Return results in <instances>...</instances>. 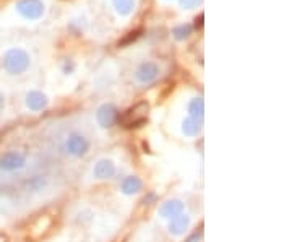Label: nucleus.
Wrapping results in <instances>:
<instances>
[{"label":"nucleus","mask_w":292,"mask_h":242,"mask_svg":"<svg viewBox=\"0 0 292 242\" xmlns=\"http://www.w3.org/2000/svg\"><path fill=\"white\" fill-rule=\"evenodd\" d=\"M117 117H119V112H117L115 106L114 104H103L101 107L98 109V114H96V119L99 122L103 129H109L115 124Z\"/></svg>","instance_id":"obj_6"},{"label":"nucleus","mask_w":292,"mask_h":242,"mask_svg":"<svg viewBox=\"0 0 292 242\" xmlns=\"http://www.w3.org/2000/svg\"><path fill=\"white\" fill-rule=\"evenodd\" d=\"M26 104L31 111H43L47 106V98L41 91H31L26 96Z\"/></svg>","instance_id":"obj_9"},{"label":"nucleus","mask_w":292,"mask_h":242,"mask_svg":"<svg viewBox=\"0 0 292 242\" xmlns=\"http://www.w3.org/2000/svg\"><path fill=\"white\" fill-rule=\"evenodd\" d=\"M202 239H203V232L200 231V232H195L193 236H190L187 239V242H202Z\"/></svg>","instance_id":"obj_18"},{"label":"nucleus","mask_w":292,"mask_h":242,"mask_svg":"<svg viewBox=\"0 0 292 242\" xmlns=\"http://www.w3.org/2000/svg\"><path fill=\"white\" fill-rule=\"evenodd\" d=\"M16 10L26 20H39L44 15V4L41 0H20Z\"/></svg>","instance_id":"obj_4"},{"label":"nucleus","mask_w":292,"mask_h":242,"mask_svg":"<svg viewBox=\"0 0 292 242\" xmlns=\"http://www.w3.org/2000/svg\"><path fill=\"white\" fill-rule=\"evenodd\" d=\"M114 2V7L117 13H120L123 16H127L133 12V7H135V4H133V0H112Z\"/></svg>","instance_id":"obj_15"},{"label":"nucleus","mask_w":292,"mask_h":242,"mask_svg":"<svg viewBox=\"0 0 292 242\" xmlns=\"http://www.w3.org/2000/svg\"><path fill=\"white\" fill-rule=\"evenodd\" d=\"M4 106H5V99H4V95L0 93V112L4 111Z\"/></svg>","instance_id":"obj_20"},{"label":"nucleus","mask_w":292,"mask_h":242,"mask_svg":"<svg viewBox=\"0 0 292 242\" xmlns=\"http://www.w3.org/2000/svg\"><path fill=\"white\" fill-rule=\"evenodd\" d=\"M26 166V156L21 152H7L0 156V169L5 172L20 171Z\"/></svg>","instance_id":"obj_3"},{"label":"nucleus","mask_w":292,"mask_h":242,"mask_svg":"<svg viewBox=\"0 0 292 242\" xmlns=\"http://www.w3.org/2000/svg\"><path fill=\"white\" fill-rule=\"evenodd\" d=\"M188 112L190 117L195 120H202L205 117V103L202 98H195L191 99V103L188 104Z\"/></svg>","instance_id":"obj_12"},{"label":"nucleus","mask_w":292,"mask_h":242,"mask_svg":"<svg viewBox=\"0 0 292 242\" xmlns=\"http://www.w3.org/2000/svg\"><path fill=\"white\" fill-rule=\"evenodd\" d=\"M203 18H205V15L202 13V15H200V16H198V18L195 20V21H197V23H195V24H197V28H198V26H200V28H202V26H203Z\"/></svg>","instance_id":"obj_19"},{"label":"nucleus","mask_w":292,"mask_h":242,"mask_svg":"<svg viewBox=\"0 0 292 242\" xmlns=\"http://www.w3.org/2000/svg\"><path fill=\"white\" fill-rule=\"evenodd\" d=\"M89 149V141L83 137V135H78V133H75V135L69 137V140L65 141V152L72 155V156H85Z\"/></svg>","instance_id":"obj_5"},{"label":"nucleus","mask_w":292,"mask_h":242,"mask_svg":"<svg viewBox=\"0 0 292 242\" xmlns=\"http://www.w3.org/2000/svg\"><path fill=\"white\" fill-rule=\"evenodd\" d=\"M115 174V166L109 160H101L94 166V177L98 179H109Z\"/></svg>","instance_id":"obj_11"},{"label":"nucleus","mask_w":292,"mask_h":242,"mask_svg":"<svg viewBox=\"0 0 292 242\" xmlns=\"http://www.w3.org/2000/svg\"><path fill=\"white\" fill-rule=\"evenodd\" d=\"M141 190V180L135 176H130L122 182V192L125 195H133Z\"/></svg>","instance_id":"obj_13"},{"label":"nucleus","mask_w":292,"mask_h":242,"mask_svg":"<svg viewBox=\"0 0 292 242\" xmlns=\"http://www.w3.org/2000/svg\"><path fill=\"white\" fill-rule=\"evenodd\" d=\"M188 224H190V220H188V216H187V215H179V216H175V218H172L171 223H169V231H171V234H174V236H182L183 232L187 231Z\"/></svg>","instance_id":"obj_10"},{"label":"nucleus","mask_w":292,"mask_h":242,"mask_svg":"<svg viewBox=\"0 0 292 242\" xmlns=\"http://www.w3.org/2000/svg\"><path fill=\"white\" fill-rule=\"evenodd\" d=\"M157 75H159V69H157V65L153 64V62H145L138 67L137 70V80L140 83H143V85H148V83H151L157 78Z\"/></svg>","instance_id":"obj_7"},{"label":"nucleus","mask_w":292,"mask_h":242,"mask_svg":"<svg viewBox=\"0 0 292 242\" xmlns=\"http://www.w3.org/2000/svg\"><path fill=\"white\" fill-rule=\"evenodd\" d=\"M4 69L10 75H21L29 67V55L23 49H8L4 54Z\"/></svg>","instance_id":"obj_1"},{"label":"nucleus","mask_w":292,"mask_h":242,"mask_svg":"<svg viewBox=\"0 0 292 242\" xmlns=\"http://www.w3.org/2000/svg\"><path fill=\"white\" fill-rule=\"evenodd\" d=\"M182 130L187 137H195V135H198V132H200V124L195 119L187 117L182 124Z\"/></svg>","instance_id":"obj_14"},{"label":"nucleus","mask_w":292,"mask_h":242,"mask_svg":"<svg viewBox=\"0 0 292 242\" xmlns=\"http://www.w3.org/2000/svg\"><path fill=\"white\" fill-rule=\"evenodd\" d=\"M148 114H149V104L146 101H140L138 104L128 107L127 111L123 112L122 117H117L119 122L123 127H140L141 124H145L148 120Z\"/></svg>","instance_id":"obj_2"},{"label":"nucleus","mask_w":292,"mask_h":242,"mask_svg":"<svg viewBox=\"0 0 292 242\" xmlns=\"http://www.w3.org/2000/svg\"><path fill=\"white\" fill-rule=\"evenodd\" d=\"M180 2V7L185 8V10H193L198 5H202L203 0H179Z\"/></svg>","instance_id":"obj_17"},{"label":"nucleus","mask_w":292,"mask_h":242,"mask_svg":"<svg viewBox=\"0 0 292 242\" xmlns=\"http://www.w3.org/2000/svg\"><path fill=\"white\" fill-rule=\"evenodd\" d=\"M183 211V203L180 202V200H169V202H166L161 210H159V215L163 216V218H175V216L182 215Z\"/></svg>","instance_id":"obj_8"},{"label":"nucleus","mask_w":292,"mask_h":242,"mask_svg":"<svg viewBox=\"0 0 292 242\" xmlns=\"http://www.w3.org/2000/svg\"><path fill=\"white\" fill-rule=\"evenodd\" d=\"M190 33H191V26H190V24H180V26L174 28L172 35H174L175 39L183 41V39H187V38L190 36Z\"/></svg>","instance_id":"obj_16"}]
</instances>
